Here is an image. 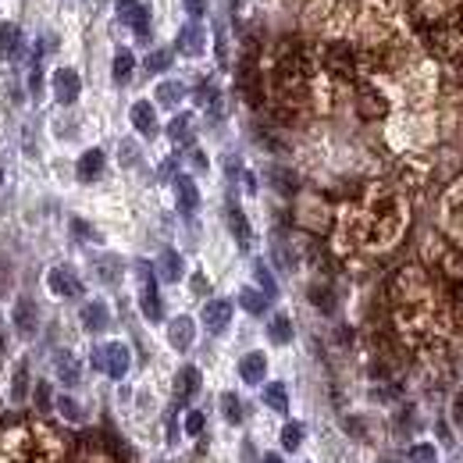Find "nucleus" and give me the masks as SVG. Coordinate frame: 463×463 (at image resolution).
Masks as SVG:
<instances>
[{"label":"nucleus","instance_id":"4c0bfd02","mask_svg":"<svg viewBox=\"0 0 463 463\" xmlns=\"http://www.w3.org/2000/svg\"><path fill=\"white\" fill-rule=\"evenodd\" d=\"M254 275H257V282H261L264 296H275V293H278V285H275V278H271V271H268V264H264V261H257V264H254Z\"/></svg>","mask_w":463,"mask_h":463},{"label":"nucleus","instance_id":"a18cd8bd","mask_svg":"<svg viewBox=\"0 0 463 463\" xmlns=\"http://www.w3.org/2000/svg\"><path fill=\"white\" fill-rule=\"evenodd\" d=\"M136 8H139V0H118V18L125 22V18H129Z\"/></svg>","mask_w":463,"mask_h":463},{"label":"nucleus","instance_id":"cd10ccee","mask_svg":"<svg viewBox=\"0 0 463 463\" xmlns=\"http://www.w3.org/2000/svg\"><path fill=\"white\" fill-rule=\"evenodd\" d=\"M132 68H136L132 54H129V50H118V54H114V82L125 86V82L132 79Z\"/></svg>","mask_w":463,"mask_h":463},{"label":"nucleus","instance_id":"473e14b6","mask_svg":"<svg viewBox=\"0 0 463 463\" xmlns=\"http://www.w3.org/2000/svg\"><path fill=\"white\" fill-rule=\"evenodd\" d=\"M268 335H271V342H278V346H282V342H289V339H293V325H289V317H282V314H278V317L268 325Z\"/></svg>","mask_w":463,"mask_h":463},{"label":"nucleus","instance_id":"79ce46f5","mask_svg":"<svg viewBox=\"0 0 463 463\" xmlns=\"http://www.w3.org/2000/svg\"><path fill=\"white\" fill-rule=\"evenodd\" d=\"M58 410H61V413H65L68 420H79V417H82L79 403H75V399H68V396H61V399H58Z\"/></svg>","mask_w":463,"mask_h":463},{"label":"nucleus","instance_id":"f03ea898","mask_svg":"<svg viewBox=\"0 0 463 463\" xmlns=\"http://www.w3.org/2000/svg\"><path fill=\"white\" fill-rule=\"evenodd\" d=\"M307 29L317 43L335 47L353 61V79L360 68L410 43L392 0H314L307 8Z\"/></svg>","mask_w":463,"mask_h":463},{"label":"nucleus","instance_id":"7c9ffc66","mask_svg":"<svg viewBox=\"0 0 463 463\" xmlns=\"http://www.w3.org/2000/svg\"><path fill=\"white\" fill-rule=\"evenodd\" d=\"M125 22L136 29V36H139V40H146V36H150V8H143V4H139V8L125 18Z\"/></svg>","mask_w":463,"mask_h":463},{"label":"nucleus","instance_id":"49530a36","mask_svg":"<svg viewBox=\"0 0 463 463\" xmlns=\"http://www.w3.org/2000/svg\"><path fill=\"white\" fill-rule=\"evenodd\" d=\"M29 89L40 97V89H43V72H40V65H33V75H29Z\"/></svg>","mask_w":463,"mask_h":463},{"label":"nucleus","instance_id":"bb28decb","mask_svg":"<svg viewBox=\"0 0 463 463\" xmlns=\"http://www.w3.org/2000/svg\"><path fill=\"white\" fill-rule=\"evenodd\" d=\"M264 403H268L271 410H278V413H285V406H289V396H285V385H282V381H271V385L264 388Z\"/></svg>","mask_w":463,"mask_h":463},{"label":"nucleus","instance_id":"c9c22d12","mask_svg":"<svg viewBox=\"0 0 463 463\" xmlns=\"http://www.w3.org/2000/svg\"><path fill=\"white\" fill-rule=\"evenodd\" d=\"M221 410H224V417H228L232 424L243 420V406H239V396H236V392H224V396H221Z\"/></svg>","mask_w":463,"mask_h":463},{"label":"nucleus","instance_id":"37998d69","mask_svg":"<svg viewBox=\"0 0 463 463\" xmlns=\"http://www.w3.org/2000/svg\"><path fill=\"white\" fill-rule=\"evenodd\" d=\"M185 431H189V435H200V431H203V413H200V410L185 413Z\"/></svg>","mask_w":463,"mask_h":463},{"label":"nucleus","instance_id":"1a4fd4ad","mask_svg":"<svg viewBox=\"0 0 463 463\" xmlns=\"http://www.w3.org/2000/svg\"><path fill=\"white\" fill-rule=\"evenodd\" d=\"M136 271H139V282H143V293H139V307H143V317H146V321H160V317H164V310H160V296H157L153 268H150L146 261H139V264H136Z\"/></svg>","mask_w":463,"mask_h":463},{"label":"nucleus","instance_id":"4468645a","mask_svg":"<svg viewBox=\"0 0 463 463\" xmlns=\"http://www.w3.org/2000/svg\"><path fill=\"white\" fill-rule=\"evenodd\" d=\"M228 321H232V303H228V300H210V303L203 307V325H207L210 332H224Z\"/></svg>","mask_w":463,"mask_h":463},{"label":"nucleus","instance_id":"09e8293b","mask_svg":"<svg viewBox=\"0 0 463 463\" xmlns=\"http://www.w3.org/2000/svg\"><path fill=\"white\" fill-rule=\"evenodd\" d=\"M121 160H125V164H132V160H136V146H132V143H125V146H121Z\"/></svg>","mask_w":463,"mask_h":463},{"label":"nucleus","instance_id":"a878e982","mask_svg":"<svg viewBox=\"0 0 463 463\" xmlns=\"http://www.w3.org/2000/svg\"><path fill=\"white\" fill-rule=\"evenodd\" d=\"M196 388H200V371H196V367H182V371H178V381H175V396H178V399H189Z\"/></svg>","mask_w":463,"mask_h":463},{"label":"nucleus","instance_id":"8fccbe9b","mask_svg":"<svg viewBox=\"0 0 463 463\" xmlns=\"http://www.w3.org/2000/svg\"><path fill=\"white\" fill-rule=\"evenodd\" d=\"M192 293H207V282H203V278H200V275H196V278H192Z\"/></svg>","mask_w":463,"mask_h":463},{"label":"nucleus","instance_id":"ddd939ff","mask_svg":"<svg viewBox=\"0 0 463 463\" xmlns=\"http://www.w3.org/2000/svg\"><path fill=\"white\" fill-rule=\"evenodd\" d=\"M79 89H82L79 72L75 68H58V75H54V97H58V104H72L79 97Z\"/></svg>","mask_w":463,"mask_h":463},{"label":"nucleus","instance_id":"a19ab883","mask_svg":"<svg viewBox=\"0 0 463 463\" xmlns=\"http://www.w3.org/2000/svg\"><path fill=\"white\" fill-rule=\"evenodd\" d=\"M26 388H29V371H26V364H18L15 381H11V396H15V399H22V396H26Z\"/></svg>","mask_w":463,"mask_h":463},{"label":"nucleus","instance_id":"2eb2a0df","mask_svg":"<svg viewBox=\"0 0 463 463\" xmlns=\"http://www.w3.org/2000/svg\"><path fill=\"white\" fill-rule=\"evenodd\" d=\"M15 328H18V335H26V339L36 335V303H33L29 296H22V300L15 303Z\"/></svg>","mask_w":463,"mask_h":463},{"label":"nucleus","instance_id":"393cba45","mask_svg":"<svg viewBox=\"0 0 463 463\" xmlns=\"http://www.w3.org/2000/svg\"><path fill=\"white\" fill-rule=\"evenodd\" d=\"M157 275H160L164 282H178V278H182V257H178L175 250H164L160 261H157Z\"/></svg>","mask_w":463,"mask_h":463},{"label":"nucleus","instance_id":"9b49d317","mask_svg":"<svg viewBox=\"0 0 463 463\" xmlns=\"http://www.w3.org/2000/svg\"><path fill=\"white\" fill-rule=\"evenodd\" d=\"M65 463H121L104 442H97V438H86V442H79L75 449H72V456L65 459Z\"/></svg>","mask_w":463,"mask_h":463},{"label":"nucleus","instance_id":"c85d7f7f","mask_svg":"<svg viewBox=\"0 0 463 463\" xmlns=\"http://www.w3.org/2000/svg\"><path fill=\"white\" fill-rule=\"evenodd\" d=\"M239 303H243V310H250V314H264V310H268V296L257 293V289H243V293H239Z\"/></svg>","mask_w":463,"mask_h":463},{"label":"nucleus","instance_id":"39448f33","mask_svg":"<svg viewBox=\"0 0 463 463\" xmlns=\"http://www.w3.org/2000/svg\"><path fill=\"white\" fill-rule=\"evenodd\" d=\"M413 26L438 58H463V0H417Z\"/></svg>","mask_w":463,"mask_h":463},{"label":"nucleus","instance_id":"a211bd4d","mask_svg":"<svg viewBox=\"0 0 463 463\" xmlns=\"http://www.w3.org/2000/svg\"><path fill=\"white\" fill-rule=\"evenodd\" d=\"M132 125H136L143 136H153V132H157V111H153V104H146V100L132 104Z\"/></svg>","mask_w":463,"mask_h":463},{"label":"nucleus","instance_id":"72a5a7b5","mask_svg":"<svg viewBox=\"0 0 463 463\" xmlns=\"http://www.w3.org/2000/svg\"><path fill=\"white\" fill-rule=\"evenodd\" d=\"M189 132H192V118H189V114H178V118L168 125V136H171L175 143H185Z\"/></svg>","mask_w":463,"mask_h":463},{"label":"nucleus","instance_id":"58836bf2","mask_svg":"<svg viewBox=\"0 0 463 463\" xmlns=\"http://www.w3.org/2000/svg\"><path fill=\"white\" fill-rule=\"evenodd\" d=\"M164 68H171V50H153L150 58H146V72H164Z\"/></svg>","mask_w":463,"mask_h":463},{"label":"nucleus","instance_id":"7ed1b4c3","mask_svg":"<svg viewBox=\"0 0 463 463\" xmlns=\"http://www.w3.org/2000/svg\"><path fill=\"white\" fill-rule=\"evenodd\" d=\"M332 250L342 261L381 257L399 246L410 228V203L403 189L388 182H367L360 192L339 203L332 217Z\"/></svg>","mask_w":463,"mask_h":463},{"label":"nucleus","instance_id":"f257e3e1","mask_svg":"<svg viewBox=\"0 0 463 463\" xmlns=\"http://www.w3.org/2000/svg\"><path fill=\"white\" fill-rule=\"evenodd\" d=\"M257 75L261 100L268 97V104L285 118H310L332 111L339 86H346L328 50L296 36L278 40L264 58H257Z\"/></svg>","mask_w":463,"mask_h":463},{"label":"nucleus","instance_id":"aec40b11","mask_svg":"<svg viewBox=\"0 0 463 463\" xmlns=\"http://www.w3.org/2000/svg\"><path fill=\"white\" fill-rule=\"evenodd\" d=\"M264 371H268L264 353H246V356H243V364H239V374H243V381H246V385L264 381Z\"/></svg>","mask_w":463,"mask_h":463},{"label":"nucleus","instance_id":"ea45409f","mask_svg":"<svg viewBox=\"0 0 463 463\" xmlns=\"http://www.w3.org/2000/svg\"><path fill=\"white\" fill-rule=\"evenodd\" d=\"M97 271L104 275V282H118V275H121V264H118L114 257H104V261L97 264Z\"/></svg>","mask_w":463,"mask_h":463},{"label":"nucleus","instance_id":"3c124183","mask_svg":"<svg viewBox=\"0 0 463 463\" xmlns=\"http://www.w3.org/2000/svg\"><path fill=\"white\" fill-rule=\"evenodd\" d=\"M264 463H282V456H264Z\"/></svg>","mask_w":463,"mask_h":463},{"label":"nucleus","instance_id":"423d86ee","mask_svg":"<svg viewBox=\"0 0 463 463\" xmlns=\"http://www.w3.org/2000/svg\"><path fill=\"white\" fill-rule=\"evenodd\" d=\"M65 445L43 420H22L0 435V463H61Z\"/></svg>","mask_w":463,"mask_h":463},{"label":"nucleus","instance_id":"c756f323","mask_svg":"<svg viewBox=\"0 0 463 463\" xmlns=\"http://www.w3.org/2000/svg\"><path fill=\"white\" fill-rule=\"evenodd\" d=\"M58 378H61L65 385H75V381H79V364H75V356L58 353Z\"/></svg>","mask_w":463,"mask_h":463},{"label":"nucleus","instance_id":"f3484780","mask_svg":"<svg viewBox=\"0 0 463 463\" xmlns=\"http://www.w3.org/2000/svg\"><path fill=\"white\" fill-rule=\"evenodd\" d=\"M168 339H171L175 349H189L192 339H196V325H192V317H175V321L168 325Z\"/></svg>","mask_w":463,"mask_h":463},{"label":"nucleus","instance_id":"6e6552de","mask_svg":"<svg viewBox=\"0 0 463 463\" xmlns=\"http://www.w3.org/2000/svg\"><path fill=\"white\" fill-rule=\"evenodd\" d=\"M442 224L452 236V243L463 250V175L449 185V192L442 196Z\"/></svg>","mask_w":463,"mask_h":463},{"label":"nucleus","instance_id":"2f4dec72","mask_svg":"<svg viewBox=\"0 0 463 463\" xmlns=\"http://www.w3.org/2000/svg\"><path fill=\"white\" fill-rule=\"evenodd\" d=\"M182 93H185V89H182L178 82H160V86H157V104H160V107H175V104L182 100Z\"/></svg>","mask_w":463,"mask_h":463},{"label":"nucleus","instance_id":"6ab92c4d","mask_svg":"<svg viewBox=\"0 0 463 463\" xmlns=\"http://www.w3.org/2000/svg\"><path fill=\"white\" fill-rule=\"evenodd\" d=\"M175 189H178V207H182V214H192V210L200 207L196 182H192L189 175H178V178H175Z\"/></svg>","mask_w":463,"mask_h":463},{"label":"nucleus","instance_id":"f704fd0d","mask_svg":"<svg viewBox=\"0 0 463 463\" xmlns=\"http://www.w3.org/2000/svg\"><path fill=\"white\" fill-rule=\"evenodd\" d=\"M410 463H438V449L431 442H417L410 449Z\"/></svg>","mask_w":463,"mask_h":463},{"label":"nucleus","instance_id":"dca6fc26","mask_svg":"<svg viewBox=\"0 0 463 463\" xmlns=\"http://www.w3.org/2000/svg\"><path fill=\"white\" fill-rule=\"evenodd\" d=\"M47 285H50L54 296H79V293H82V285L75 282V275H72L68 268H54L50 278H47Z\"/></svg>","mask_w":463,"mask_h":463},{"label":"nucleus","instance_id":"c03bdc74","mask_svg":"<svg viewBox=\"0 0 463 463\" xmlns=\"http://www.w3.org/2000/svg\"><path fill=\"white\" fill-rule=\"evenodd\" d=\"M185 11L192 15V22H200L207 15V0H185Z\"/></svg>","mask_w":463,"mask_h":463},{"label":"nucleus","instance_id":"412c9836","mask_svg":"<svg viewBox=\"0 0 463 463\" xmlns=\"http://www.w3.org/2000/svg\"><path fill=\"white\" fill-rule=\"evenodd\" d=\"M82 325H86L89 332H104V328L111 325L107 307H104V303H86V307H82Z\"/></svg>","mask_w":463,"mask_h":463},{"label":"nucleus","instance_id":"b1692460","mask_svg":"<svg viewBox=\"0 0 463 463\" xmlns=\"http://www.w3.org/2000/svg\"><path fill=\"white\" fill-rule=\"evenodd\" d=\"M100 171H104V150H86L82 160H79V178H82V182H93Z\"/></svg>","mask_w":463,"mask_h":463},{"label":"nucleus","instance_id":"20e7f679","mask_svg":"<svg viewBox=\"0 0 463 463\" xmlns=\"http://www.w3.org/2000/svg\"><path fill=\"white\" fill-rule=\"evenodd\" d=\"M388 317L396 328V339L410 346L413 353L438 349L452 332V310L438 282L420 268L406 264L388 282Z\"/></svg>","mask_w":463,"mask_h":463},{"label":"nucleus","instance_id":"9d476101","mask_svg":"<svg viewBox=\"0 0 463 463\" xmlns=\"http://www.w3.org/2000/svg\"><path fill=\"white\" fill-rule=\"evenodd\" d=\"M93 360H97V367H100L104 374H111V378H125V371H129V364H132L129 346H121V342L100 346V349L93 353Z\"/></svg>","mask_w":463,"mask_h":463},{"label":"nucleus","instance_id":"5701e85b","mask_svg":"<svg viewBox=\"0 0 463 463\" xmlns=\"http://www.w3.org/2000/svg\"><path fill=\"white\" fill-rule=\"evenodd\" d=\"M228 224H232V232H236V239H239V246L246 250L254 236H250V224H246V214H243V210H239L236 203H228Z\"/></svg>","mask_w":463,"mask_h":463},{"label":"nucleus","instance_id":"4be33fe9","mask_svg":"<svg viewBox=\"0 0 463 463\" xmlns=\"http://www.w3.org/2000/svg\"><path fill=\"white\" fill-rule=\"evenodd\" d=\"M22 47V29L15 22L0 26V58H15V50Z\"/></svg>","mask_w":463,"mask_h":463},{"label":"nucleus","instance_id":"e433bc0d","mask_svg":"<svg viewBox=\"0 0 463 463\" xmlns=\"http://www.w3.org/2000/svg\"><path fill=\"white\" fill-rule=\"evenodd\" d=\"M300 442H303V424H300V420H289V424L282 427V445H285V449H300Z\"/></svg>","mask_w":463,"mask_h":463},{"label":"nucleus","instance_id":"f8f14e48","mask_svg":"<svg viewBox=\"0 0 463 463\" xmlns=\"http://www.w3.org/2000/svg\"><path fill=\"white\" fill-rule=\"evenodd\" d=\"M178 50H182L185 58H200V54L207 50V33H203L200 22L182 26V33H178Z\"/></svg>","mask_w":463,"mask_h":463},{"label":"nucleus","instance_id":"de8ad7c7","mask_svg":"<svg viewBox=\"0 0 463 463\" xmlns=\"http://www.w3.org/2000/svg\"><path fill=\"white\" fill-rule=\"evenodd\" d=\"M36 399H40V406L47 410V406H50V388H47V385H36Z\"/></svg>","mask_w":463,"mask_h":463},{"label":"nucleus","instance_id":"0eeeda50","mask_svg":"<svg viewBox=\"0 0 463 463\" xmlns=\"http://www.w3.org/2000/svg\"><path fill=\"white\" fill-rule=\"evenodd\" d=\"M435 268H438L442 278L449 282V310H452V321L463 325V250L435 246Z\"/></svg>","mask_w":463,"mask_h":463}]
</instances>
